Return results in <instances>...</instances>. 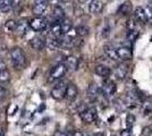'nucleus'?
<instances>
[{
  "instance_id": "f257e3e1",
  "label": "nucleus",
  "mask_w": 152,
  "mask_h": 136,
  "mask_svg": "<svg viewBox=\"0 0 152 136\" xmlns=\"http://www.w3.org/2000/svg\"><path fill=\"white\" fill-rule=\"evenodd\" d=\"M10 59H12V63L15 68L17 69H22L26 66L27 63V59L24 51L22 50V48L19 47H14L10 50Z\"/></svg>"
},
{
  "instance_id": "f03ea898",
  "label": "nucleus",
  "mask_w": 152,
  "mask_h": 136,
  "mask_svg": "<svg viewBox=\"0 0 152 136\" xmlns=\"http://www.w3.org/2000/svg\"><path fill=\"white\" fill-rule=\"evenodd\" d=\"M67 67L65 64H58V65L53 66L51 68L50 73H49V76H48V82L49 83H55L59 79L65 76V74L67 73Z\"/></svg>"
},
{
  "instance_id": "7ed1b4c3",
  "label": "nucleus",
  "mask_w": 152,
  "mask_h": 136,
  "mask_svg": "<svg viewBox=\"0 0 152 136\" xmlns=\"http://www.w3.org/2000/svg\"><path fill=\"white\" fill-rule=\"evenodd\" d=\"M116 90H117V87H116V83H115L114 81L104 78L101 87H100V92H101L102 95L104 97H107V99H109V97H114L115 93H116Z\"/></svg>"
},
{
  "instance_id": "20e7f679",
  "label": "nucleus",
  "mask_w": 152,
  "mask_h": 136,
  "mask_svg": "<svg viewBox=\"0 0 152 136\" xmlns=\"http://www.w3.org/2000/svg\"><path fill=\"white\" fill-rule=\"evenodd\" d=\"M80 117L84 124H92L98 118V111L94 107H89L80 112Z\"/></svg>"
},
{
  "instance_id": "39448f33",
  "label": "nucleus",
  "mask_w": 152,
  "mask_h": 136,
  "mask_svg": "<svg viewBox=\"0 0 152 136\" xmlns=\"http://www.w3.org/2000/svg\"><path fill=\"white\" fill-rule=\"evenodd\" d=\"M67 84H68V83H66V82H64V81L57 83V84L52 87V90H51V93H50L51 97H53L55 100H58V101L65 99V92H66Z\"/></svg>"
},
{
  "instance_id": "423d86ee",
  "label": "nucleus",
  "mask_w": 152,
  "mask_h": 136,
  "mask_svg": "<svg viewBox=\"0 0 152 136\" xmlns=\"http://www.w3.org/2000/svg\"><path fill=\"white\" fill-rule=\"evenodd\" d=\"M30 27H31L33 31H35V32H42V31L47 30V27H48V22H47V20L43 18V17L37 16L35 18H33V20L30 22Z\"/></svg>"
},
{
  "instance_id": "0eeeda50",
  "label": "nucleus",
  "mask_w": 152,
  "mask_h": 136,
  "mask_svg": "<svg viewBox=\"0 0 152 136\" xmlns=\"http://www.w3.org/2000/svg\"><path fill=\"white\" fill-rule=\"evenodd\" d=\"M117 57L123 61H128L133 57V50L128 45H121L119 48H116Z\"/></svg>"
},
{
  "instance_id": "6e6552de",
  "label": "nucleus",
  "mask_w": 152,
  "mask_h": 136,
  "mask_svg": "<svg viewBox=\"0 0 152 136\" xmlns=\"http://www.w3.org/2000/svg\"><path fill=\"white\" fill-rule=\"evenodd\" d=\"M48 5H49V0H34L33 8H32L33 14L37 16H42L47 10Z\"/></svg>"
},
{
  "instance_id": "1a4fd4ad",
  "label": "nucleus",
  "mask_w": 152,
  "mask_h": 136,
  "mask_svg": "<svg viewBox=\"0 0 152 136\" xmlns=\"http://www.w3.org/2000/svg\"><path fill=\"white\" fill-rule=\"evenodd\" d=\"M78 95V89L74 83H68L67 87H66V92H65V99L67 101H74Z\"/></svg>"
},
{
  "instance_id": "9d476101",
  "label": "nucleus",
  "mask_w": 152,
  "mask_h": 136,
  "mask_svg": "<svg viewBox=\"0 0 152 136\" xmlns=\"http://www.w3.org/2000/svg\"><path fill=\"white\" fill-rule=\"evenodd\" d=\"M128 74V66L125 65V64H121L118 65L114 71V77L117 79V81H123L125 79Z\"/></svg>"
},
{
  "instance_id": "9b49d317",
  "label": "nucleus",
  "mask_w": 152,
  "mask_h": 136,
  "mask_svg": "<svg viewBox=\"0 0 152 136\" xmlns=\"http://www.w3.org/2000/svg\"><path fill=\"white\" fill-rule=\"evenodd\" d=\"M30 45L32 47V49L40 51L45 48V40L42 36H34L30 40Z\"/></svg>"
},
{
  "instance_id": "f8f14e48",
  "label": "nucleus",
  "mask_w": 152,
  "mask_h": 136,
  "mask_svg": "<svg viewBox=\"0 0 152 136\" xmlns=\"http://www.w3.org/2000/svg\"><path fill=\"white\" fill-rule=\"evenodd\" d=\"M101 95V92H100V87L95 83H91L88 87V97H89L90 100L94 101L98 97Z\"/></svg>"
},
{
  "instance_id": "ddd939ff",
  "label": "nucleus",
  "mask_w": 152,
  "mask_h": 136,
  "mask_svg": "<svg viewBox=\"0 0 152 136\" xmlns=\"http://www.w3.org/2000/svg\"><path fill=\"white\" fill-rule=\"evenodd\" d=\"M30 27V22L27 20V18H20L17 22V25H16V31L18 35H24L27 32V28Z\"/></svg>"
},
{
  "instance_id": "4468645a",
  "label": "nucleus",
  "mask_w": 152,
  "mask_h": 136,
  "mask_svg": "<svg viewBox=\"0 0 152 136\" xmlns=\"http://www.w3.org/2000/svg\"><path fill=\"white\" fill-rule=\"evenodd\" d=\"M45 47L51 50V51H55L57 50L58 48H60V42H59V38H55V36H48L45 39Z\"/></svg>"
},
{
  "instance_id": "2eb2a0df",
  "label": "nucleus",
  "mask_w": 152,
  "mask_h": 136,
  "mask_svg": "<svg viewBox=\"0 0 152 136\" xmlns=\"http://www.w3.org/2000/svg\"><path fill=\"white\" fill-rule=\"evenodd\" d=\"M95 74L102 78H108L111 75V69L106 65H98L94 68Z\"/></svg>"
},
{
  "instance_id": "dca6fc26",
  "label": "nucleus",
  "mask_w": 152,
  "mask_h": 136,
  "mask_svg": "<svg viewBox=\"0 0 152 136\" xmlns=\"http://www.w3.org/2000/svg\"><path fill=\"white\" fill-rule=\"evenodd\" d=\"M102 8H103V4L100 0H91L89 4V12L91 14H99L101 13Z\"/></svg>"
},
{
  "instance_id": "f3484780",
  "label": "nucleus",
  "mask_w": 152,
  "mask_h": 136,
  "mask_svg": "<svg viewBox=\"0 0 152 136\" xmlns=\"http://www.w3.org/2000/svg\"><path fill=\"white\" fill-rule=\"evenodd\" d=\"M134 20L139 23H146L148 18H146L145 12H144V8L143 7H137L135 10H134Z\"/></svg>"
},
{
  "instance_id": "a211bd4d",
  "label": "nucleus",
  "mask_w": 152,
  "mask_h": 136,
  "mask_svg": "<svg viewBox=\"0 0 152 136\" xmlns=\"http://www.w3.org/2000/svg\"><path fill=\"white\" fill-rule=\"evenodd\" d=\"M103 51H104V55H106L109 59H111V60H118L117 52H116V48H115L113 44H106L103 47Z\"/></svg>"
},
{
  "instance_id": "6ab92c4d",
  "label": "nucleus",
  "mask_w": 152,
  "mask_h": 136,
  "mask_svg": "<svg viewBox=\"0 0 152 136\" xmlns=\"http://www.w3.org/2000/svg\"><path fill=\"white\" fill-rule=\"evenodd\" d=\"M65 65L67 67V69H70V71H76L78 68V59L74 57V56H69L66 58V63Z\"/></svg>"
},
{
  "instance_id": "aec40b11",
  "label": "nucleus",
  "mask_w": 152,
  "mask_h": 136,
  "mask_svg": "<svg viewBox=\"0 0 152 136\" xmlns=\"http://www.w3.org/2000/svg\"><path fill=\"white\" fill-rule=\"evenodd\" d=\"M50 34L55 38H60L63 35V32H61V26H60V23L59 22H53L50 26Z\"/></svg>"
},
{
  "instance_id": "412c9836",
  "label": "nucleus",
  "mask_w": 152,
  "mask_h": 136,
  "mask_svg": "<svg viewBox=\"0 0 152 136\" xmlns=\"http://www.w3.org/2000/svg\"><path fill=\"white\" fill-rule=\"evenodd\" d=\"M53 18H55L53 22H59V23L66 18V16H65V10H64L60 6L55 7V9H53Z\"/></svg>"
},
{
  "instance_id": "4be33fe9",
  "label": "nucleus",
  "mask_w": 152,
  "mask_h": 136,
  "mask_svg": "<svg viewBox=\"0 0 152 136\" xmlns=\"http://www.w3.org/2000/svg\"><path fill=\"white\" fill-rule=\"evenodd\" d=\"M131 12H132V2L131 1H125L124 4H121L118 8V10H117V13L124 15V16L131 14Z\"/></svg>"
},
{
  "instance_id": "5701e85b",
  "label": "nucleus",
  "mask_w": 152,
  "mask_h": 136,
  "mask_svg": "<svg viewBox=\"0 0 152 136\" xmlns=\"http://www.w3.org/2000/svg\"><path fill=\"white\" fill-rule=\"evenodd\" d=\"M13 0H0V12L1 13H9L13 8Z\"/></svg>"
},
{
  "instance_id": "b1692460",
  "label": "nucleus",
  "mask_w": 152,
  "mask_h": 136,
  "mask_svg": "<svg viewBox=\"0 0 152 136\" xmlns=\"http://www.w3.org/2000/svg\"><path fill=\"white\" fill-rule=\"evenodd\" d=\"M140 36V32L137 28H132V30H127L126 39L128 42H134L136 41L137 38Z\"/></svg>"
},
{
  "instance_id": "393cba45",
  "label": "nucleus",
  "mask_w": 152,
  "mask_h": 136,
  "mask_svg": "<svg viewBox=\"0 0 152 136\" xmlns=\"http://www.w3.org/2000/svg\"><path fill=\"white\" fill-rule=\"evenodd\" d=\"M10 81V73L7 69V67L5 68H1L0 69V83L5 84V83H8Z\"/></svg>"
},
{
  "instance_id": "a878e982",
  "label": "nucleus",
  "mask_w": 152,
  "mask_h": 136,
  "mask_svg": "<svg viewBox=\"0 0 152 136\" xmlns=\"http://www.w3.org/2000/svg\"><path fill=\"white\" fill-rule=\"evenodd\" d=\"M75 33L76 35H78L81 38H84V36H88L90 34V28L85 25H80L75 28Z\"/></svg>"
},
{
  "instance_id": "bb28decb",
  "label": "nucleus",
  "mask_w": 152,
  "mask_h": 136,
  "mask_svg": "<svg viewBox=\"0 0 152 136\" xmlns=\"http://www.w3.org/2000/svg\"><path fill=\"white\" fill-rule=\"evenodd\" d=\"M60 26H61V32H63V35L64 34H67V33L69 32L70 30H72V22L69 20H67V18H65L64 20L60 22Z\"/></svg>"
},
{
  "instance_id": "cd10ccee",
  "label": "nucleus",
  "mask_w": 152,
  "mask_h": 136,
  "mask_svg": "<svg viewBox=\"0 0 152 136\" xmlns=\"http://www.w3.org/2000/svg\"><path fill=\"white\" fill-rule=\"evenodd\" d=\"M16 25H17V22L14 20H8L5 23V27L9 32H15L16 31Z\"/></svg>"
},
{
  "instance_id": "c85d7f7f",
  "label": "nucleus",
  "mask_w": 152,
  "mask_h": 136,
  "mask_svg": "<svg viewBox=\"0 0 152 136\" xmlns=\"http://www.w3.org/2000/svg\"><path fill=\"white\" fill-rule=\"evenodd\" d=\"M135 124V116L132 113H128L126 116V127L127 128H132Z\"/></svg>"
},
{
  "instance_id": "c756f323",
  "label": "nucleus",
  "mask_w": 152,
  "mask_h": 136,
  "mask_svg": "<svg viewBox=\"0 0 152 136\" xmlns=\"http://www.w3.org/2000/svg\"><path fill=\"white\" fill-rule=\"evenodd\" d=\"M110 34V27L109 26H104L103 28H102V31H101V36L102 38H107L108 35Z\"/></svg>"
},
{
  "instance_id": "7c9ffc66",
  "label": "nucleus",
  "mask_w": 152,
  "mask_h": 136,
  "mask_svg": "<svg viewBox=\"0 0 152 136\" xmlns=\"http://www.w3.org/2000/svg\"><path fill=\"white\" fill-rule=\"evenodd\" d=\"M121 136H133L132 128H125L121 132Z\"/></svg>"
},
{
  "instance_id": "2f4dec72",
  "label": "nucleus",
  "mask_w": 152,
  "mask_h": 136,
  "mask_svg": "<svg viewBox=\"0 0 152 136\" xmlns=\"http://www.w3.org/2000/svg\"><path fill=\"white\" fill-rule=\"evenodd\" d=\"M70 136H89L88 134H85L82 130H74L72 134H69Z\"/></svg>"
},
{
  "instance_id": "473e14b6",
  "label": "nucleus",
  "mask_w": 152,
  "mask_h": 136,
  "mask_svg": "<svg viewBox=\"0 0 152 136\" xmlns=\"http://www.w3.org/2000/svg\"><path fill=\"white\" fill-rule=\"evenodd\" d=\"M5 97H6V89L2 85H0V101L4 100Z\"/></svg>"
},
{
  "instance_id": "72a5a7b5",
  "label": "nucleus",
  "mask_w": 152,
  "mask_h": 136,
  "mask_svg": "<svg viewBox=\"0 0 152 136\" xmlns=\"http://www.w3.org/2000/svg\"><path fill=\"white\" fill-rule=\"evenodd\" d=\"M132 28H136V24L133 20H129L127 22V30H132Z\"/></svg>"
},
{
  "instance_id": "f704fd0d",
  "label": "nucleus",
  "mask_w": 152,
  "mask_h": 136,
  "mask_svg": "<svg viewBox=\"0 0 152 136\" xmlns=\"http://www.w3.org/2000/svg\"><path fill=\"white\" fill-rule=\"evenodd\" d=\"M53 136H70L68 133H65V132H60V130H57V132H55V134Z\"/></svg>"
},
{
  "instance_id": "c9c22d12",
  "label": "nucleus",
  "mask_w": 152,
  "mask_h": 136,
  "mask_svg": "<svg viewBox=\"0 0 152 136\" xmlns=\"http://www.w3.org/2000/svg\"><path fill=\"white\" fill-rule=\"evenodd\" d=\"M5 67H6V64L0 59V69H1V68H5Z\"/></svg>"
},
{
  "instance_id": "e433bc0d",
  "label": "nucleus",
  "mask_w": 152,
  "mask_h": 136,
  "mask_svg": "<svg viewBox=\"0 0 152 136\" xmlns=\"http://www.w3.org/2000/svg\"><path fill=\"white\" fill-rule=\"evenodd\" d=\"M0 136H4V132H2V128H1V126H0Z\"/></svg>"
},
{
  "instance_id": "4c0bfd02",
  "label": "nucleus",
  "mask_w": 152,
  "mask_h": 136,
  "mask_svg": "<svg viewBox=\"0 0 152 136\" xmlns=\"http://www.w3.org/2000/svg\"><path fill=\"white\" fill-rule=\"evenodd\" d=\"M80 2H86V1H89V0H78Z\"/></svg>"
},
{
  "instance_id": "58836bf2",
  "label": "nucleus",
  "mask_w": 152,
  "mask_h": 136,
  "mask_svg": "<svg viewBox=\"0 0 152 136\" xmlns=\"http://www.w3.org/2000/svg\"><path fill=\"white\" fill-rule=\"evenodd\" d=\"M149 6L151 7V9H152V1H151V2H150V4H149Z\"/></svg>"
},
{
  "instance_id": "ea45409f",
  "label": "nucleus",
  "mask_w": 152,
  "mask_h": 136,
  "mask_svg": "<svg viewBox=\"0 0 152 136\" xmlns=\"http://www.w3.org/2000/svg\"><path fill=\"white\" fill-rule=\"evenodd\" d=\"M52 1H55V2H58V1H60V0H52Z\"/></svg>"
}]
</instances>
